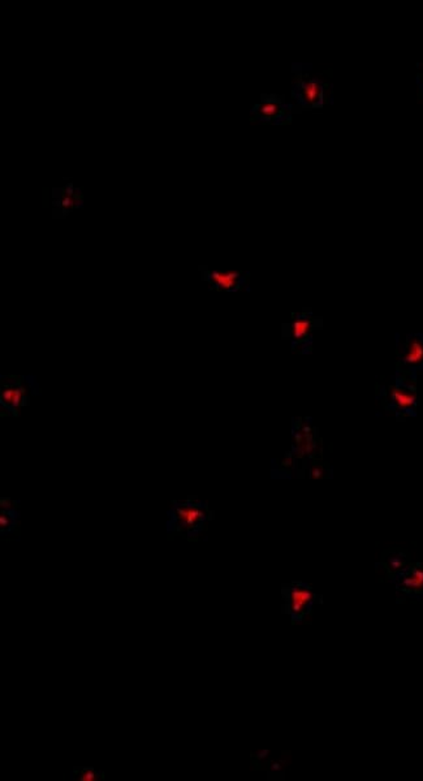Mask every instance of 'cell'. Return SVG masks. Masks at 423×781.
<instances>
[{"label": "cell", "instance_id": "12", "mask_svg": "<svg viewBox=\"0 0 423 781\" xmlns=\"http://www.w3.org/2000/svg\"><path fill=\"white\" fill-rule=\"evenodd\" d=\"M310 326H312V323H310L309 319L295 320V325H293V337H295V339L305 337L309 332V330H310Z\"/></svg>", "mask_w": 423, "mask_h": 781}, {"label": "cell", "instance_id": "3", "mask_svg": "<svg viewBox=\"0 0 423 781\" xmlns=\"http://www.w3.org/2000/svg\"><path fill=\"white\" fill-rule=\"evenodd\" d=\"M292 106L277 95H267L253 109L256 119L263 123H283L291 118Z\"/></svg>", "mask_w": 423, "mask_h": 781}, {"label": "cell", "instance_id": "9", "mask_svg": "<svg viewBox=\"0 0 423 781\" xmlns=\"http://www.w3.org/2000/svg\"><path fill=\"white\" fill-rule=\"evenodd\" d=\"M423 361V341L421 339H412L403 355V362L408 365H420Z\"/></svg>", "mask_w": 423, "mask_h": 781}, {"label": "cell", "instance_id": "11", "mask_svg": "<svg viewBox=\"0 0 423 781\" xmlns=\"http://www.w3.org/2000/svg\"><path fill=\"white\" fill-rule=\"evenodd\" d=\"M392 400L394 404L401 409H410L415 404V395L413 392L403 388L392 389Z\"/></svg>", "mask_w": 423, "mask_h": 781}, {"label": "cell", "instance_id": "7", "mask_svg": "<svg viewBox=\"0 0 423 781\" xmlns=\"http://www.w3.org/2000/svg\"><path fill=\"white\" fill-rule=\"evenodd\" d=\"M208 279L217 289L232 291L240 286L243 277L237 271H211L208 274Z\"/></svg>", "mask_w": 423, "mask_h": 781}, {"label": "cell", "instance_id": "10", "mask_svg": "<svg viewBox=\"0 0 423 781\" xmlns=\"http://www.w3.org/2000/svg\"><path fill=\"white\" fill-rule=\"evenodd\" d=\"M70 779L75 781H100L105 780V773L91 767H75L70 772Z\"/></svg>", "mask_w": 423, "mask_h": 781}, {"label": "cell", "instance_id": "1", "mask_svg": "<svg viewBox=\"0 0 423 781\" xmlns=\"http://www.w3.org/2000/svg\"><path fill=\"white\" fill-rule=\"evenodd\" d=\"M206 521V509L198 503H178L171 512L168 530L190 538L196 536Z\"/></svg>", "mask_w": 423, "mask_h": 781}, {"label": "cell", "instance_id": "4", "mask_svg": "<svg viewBox=\"0 0 423 781\" xmlns=\"http://www.w3.org/2000/svg\"><path fill=\"white\" fill-rule=\"evenodd\" d=\"M399 593L412 598H423V563H415L405 566L394 577Z\"/></svg>", "mask_w": 423, "mask_h": 781}, {"label": "cell", "instance_id": "6", "mask_svg": "<svg viewBox=\"0 0 423 781\" xmlns=\"http://www.w3.org/2000/svg\"><path fill=\"white\" fill-rule=\"evenodd\" d=\"M54 196V206L59 208V212L63 215H66L73 208H79L82 202L79 189H75L72 184H69L66 188L59 189V194L55 193Z\"/></svg>", "mask_w": 423, "mask_h": 781}, {"label": "cell", "instance_id": "13", "mask_svg": "<svg viewBox=\"0 0 423 781\" xmlns=\"http://www.w3.org/2000/svg\"><path fill=\"white\" fill-rule=\"evenodd\" d=\"M3 401L10 405L17 406L21 401V391L19 388H8L3 392Z\"/></svg>", "mask_w": 423, "mask_h": 781}, {"label": "cell", "instance_id": "5", "mask_svg": "<svg viewBox=\"0 0 423 781\" xmlns=\"http://www.w3.org/2000/svg\"><path fill=\"white\" fill-rule=\"evenodd\" d=\"M295 95L304 107H316L323 99V84L316 79H301L295 86Z\"/></svg>", "mask_w": 423, "mask_h": 781}, {"label": "cell", "instance_id": "2", "mask_svg": "<svg viewBox=\"0 0 423 781\" xmlns=\"http://www.w3.org/2000/svg\"><path fill=\"white\" fill-rule=\"evenodd\" d=\"M284 613L289 614L293 623H301L305 620L313 610L316 595L309 585L304 582H291L284 585L282 589Z\"/></svg>", "mask_w": 423, "mask_h": 781}, {"label": "cell", "instance_id": "8", "mask_svg": "<svg viewBox=\"0 0 423 781\" xmlns=\"http://www.w3.org/2000/svg\"><path fill=\"white\" fill-rule=\"evenodd\" d=\"M382 563L388 575L396 577L405 566H408V555L401 551H391L384 555Z\"/></svg>", "mask_w": 423, "mask_h": 781}]
</instances>
